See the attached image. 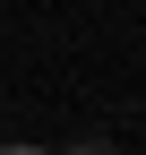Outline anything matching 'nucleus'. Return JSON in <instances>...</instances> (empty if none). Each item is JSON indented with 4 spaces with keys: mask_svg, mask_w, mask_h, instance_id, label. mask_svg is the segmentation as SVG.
I'll return each mask as SVG.
<instances>
[{
    "mask_svg": "<svg viewBox=\"0 0 146 155\" xmlns=\"http://www.w3.org/2000/svg\"><path fill=\"white\" fill-rule=\"evenodd\" d=\"M0 155H52V147H0Z\"/></svg>",
    "mask_w": 146,
    "mask_h": 155,
    "instance_id": "1",
    "label": "nucleus"
},
{
    "mask_svg": "<svg viewBox=\"0 0 146 155\" xmlns=\"http://www.w3.org/2000/svg\"><path fill=\"white\" fill-rule=\"evenodd\" d=\"M69 155H112V147H69Z\"/></svg>",
    "mask_w": 146,
    "mask_h": 155,
    "instance_id": "2",
    "label": "nucleus"
}]
</instances>
